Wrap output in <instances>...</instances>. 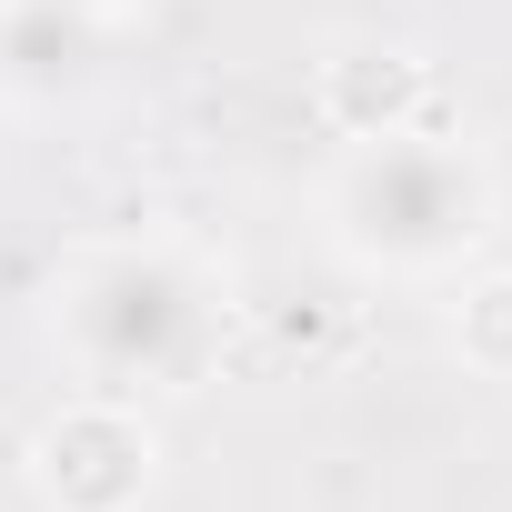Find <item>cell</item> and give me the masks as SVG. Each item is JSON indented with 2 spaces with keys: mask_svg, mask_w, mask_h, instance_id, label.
Here are the masks:
<instances>
[{
  "mask_svg": "<svg viewBox=\"0 0 512 512\" xmlns=\"http://www.w3.org/2000/svg\"><path fill=\"white\" fill-rule=\"evenodd\" d=\"M462 352H472L482 372H512V272L462 302Z\"/></svg>",
  "mask_w": 512,
  "mask_h": 512,
  "instance_id": "5",
  "label": "cell"
},
{
  "mask_svg": "<svg viewBox=\"0 0 512 512\" xmlns=\"http://www.w3.org/2000/svg\"><path fill=\"white\" fill-rule=\"evenodd\" d=\"M41 492L61 512H131L151 492V422L121 402V392H91L71 402L51 432H41Z\"/></svg>",
  "mask_w": 512,
  "mask_h": 512,
  "instance_id": "3",
  "label": "cell"
},
{
  "mask_svg": "<svg viewBox=\"0 0 512 512\" xmlns=\"http://www.w3.org/2000/svg\"><path fill=\"white\" fill-rule=\"evenodd\" d=\"M221 322H231V292L181 241H101L51 292V332L111 392H181V382H201L211 352H221Z\"/></svg>",
  "mask_w": 512,
  "mask_h": 512,
  "instance_id": "1",
  "label": "cell"
},
{
  "mask_svg": "<svg viewBox=\"0 0 512 512\" xmlns=\"http://www.w3.org/2000/svg\"><path fill=\"white\" fill-rule=\"evenodd\" d=\"M322 231L362 272H442L492 231V171L472 141L422 121L352 131V151L322 181Z\"/></svg>",
  "mask_w": 512,
  "mask_h": 512,
  "instance_id": "2",
  "label": "cell"
},
{
  "mask_svg": "<svg viewBox=\"0 0 512 512\" xmlns=\"http://www.w3.org/2000/svg\"><path fill=\"white\" fill-rule=\"evenodd\" d=\"M101 71L91 0H0V101H61Z\"/></svg>",
  "mask_w": 512,
  "mask_h": 512,
  "instance_id": "4",
  "label": "cell"
}]
</instances>
